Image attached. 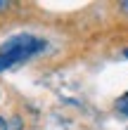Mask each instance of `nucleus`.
Returning a JSON list of instances; mask_svg holds the SVG:
<instances>
[{
    "mask_svg": "<svg viewBox=\"0 0 128 130\" xmlns=\"http://www.w3.org/2000/svg\"><path fill=\"white\" fill-rule=\"evenodd\" d=\"M45 47H48V43L43 38H38V36H31V33L14 36L12 40H7L0 47V73L5 69H10V66L24 62L29 57H33V55H40Z\"/></svg>",
    "mask_w": 128,
    "mask_h": 130,
    "instance_id": "nucleus-1",
    "label": "nucleus"
},
{
    "mask_svg": "<svg viewBox=\"0 0 128 130\" xmlns=\"http://www.w3.org/2000/svg\"><path fill=\"white\" fill-rule=\"evenodd\" d=\"M116 111L123 113V116H128V95H123V97L116 102Z\"/></svg>",
    "mask_w": 128,
    "mask_h": 130,
    "instance_id": "nucleus-2",
    "label": "nucleus"
},
{
    "mask_svg": "<svg viewBox=\"0 0 128 130\" xmlns=\"http://www.w3.org/2000/svg\"><path fill=\"white\" fill-rule=\"evenodd\" d=\"M7 130H24V121H21L19 116H14L10 121V125H7Z\"/></svg>",
    "mask_w": 128,
    "mask_h": 130,
    "instance_id": "nucleus-3",
    "label": "nucleus"
},
{
    "mask_svg": "<svg viewBox=\"0 0 128 130\" xmlns=\"http://www.w3.org/2000/svg\"><path fill=\"white\" fill-rule=\"evenodd\" d=\"M0 130H7V121H5L3 116H0Z\"/></svg>",
    "mask_w": 128,
    "mask_h": 130,
    "instance_id": "nucleus-4",
    "label": "nucleus"
},
{
    "mask_svg": "<svg viewBox=\"0 0 128 130\" xmlns=\"http://www.w3.org/2000/svg\"><path fill=\"white\" fill-rule=\"evenodd\" d=\"M7 7H10V3H5V0H0V12H3V10H7Z\"/></svg>",
    "mask_w": 128,
    "mask_h": 130,
    "instance_id": "nucleus-5",
    "label": "nucleus"
},
{
    "mask_svg": "<svg viewBox=\"0 0 128 130\" xmlns=\"http://www.w3.org/2000/svg\"><path fill=\"white\" fill-rule=\"evenodd\" d=\"M121 12H126V14H128V3H121Z\"/></svg>",
    "mask_w": 128,
    "mask_h": 130,
    "instance_id": "nucleus-6",
    "label": "nucleus"
},
{
    "mask_svg": "<svg viewBox=\"0 0 128 130\" xmlns=\"http://www.w3.org/2000/svg\"><path fill=\"white\" fill-rule=\"evenodd\" d=\"M123 55H126V59H128V47H126V50H123Z\"/></svg>",
    "mask_w": 128,
    "mask_h": 130,
    "instance_id": "nucleus-7",
    "label": "nucleus"
}]
</instances>
